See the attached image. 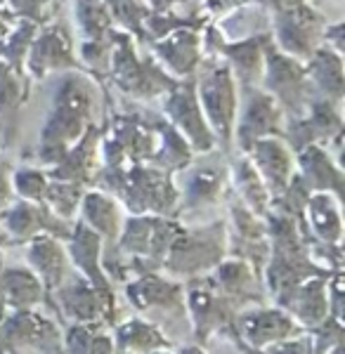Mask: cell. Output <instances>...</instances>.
<instances>
[{
    "mask_svg": "<svg viewBox=\"0 0 345 354\" xmlns=\"http://www.w3.org/2000/svg\"><path fill=\"white\" fill-rule=\"evenodd\" d=\"M31 260L36 262V267L40 270V277L45 279L50 288L55 283H60L62 279V270H64V253L60 250V245L53 243L50 239H40L33 245V253H31Z\"/></svg>",
    "mask_w": 345,
    "mask_h": 354,
    "instance_id": "277c9868",
    "label": "cell"
},
{
    "mask_svg": "<svg viewBox=\"0 0 345 354\" xmlns=\"http://www.w3.org/2000/svg\"><path fill=\"white\" fill-rule=\"evenodd\" d=\"M149 354H172V352H168V347H166V350H154V352H149Z\"/></svg>",
    "mask_w": 345,
    "mask_h": 354,
    "instance_id": "8992f818",
    "label": "cell"
},
{
    "mask_svg": "<svg viewBox=\"0 0 345 354\" xmlns=\"http://www.w3.org/2000/svg\"><path fill=\"white\" fill-rule=\"evenodd\" d=\"M237 330L246 338L249 345L256 350H263L267 345H274L279 340L293 338L298 335V326L293 324L291 317H286L279 310H263V312H249L244 317H239Z\"/></svg>",
    "mask_w": 345,
    "mask_h": 354,
    "instance_id": "6da1fadb",
    "label": "cell"
},
{
    "mask_svg": "<svg viewBox=\"0 0 345 354\" xmlns=\"http://www.w3.org/2000/svg\"><path fill=\"white\" fill-rule=\"evenodd\" d=\"M38 283L33 277H28L21 270H10L8 277H3V302L5 305H12L17 310H31L33 305L40 300Z\"/></svg>",
    "mask_w": 345,
    "mask_h": 354,
    "instance_id": "3957f363",
    "label": "cell"
},
{
    "mask_svg": "<svg viewBox=\"0 0 345 354\" xmlns=\"http://www.w3.org/2000/svg\"><path fill=\"white\" fill-rule=\"evenodd\" d=\"M177 354H206L204 347H185V350H180Z\"/></svg>",
    "mask_w": 345,
    "mask_h": 354,
    "instance_id": "5b68a950",
    "label": "cell"
},
{
    "mask_svg": "<svg viewBox=\"0 0 345 354\" xmlns=\"http://www.w3.org/2000/svg\"><path fill=\"white\" fill-rule=\"evenodd\" d=\"M50 354H67L64 350H62V347H60V350H55V352H50Z\"/></svg>",
    "mask_w": 345,
    "mask_h": 354,
    "instance_id": "52a82bcc",
    "label": "cell"
},
{
    "mask_svg": "<svg viewBox=\"0 0 345 354\" xmlns=\"http://www.w3.org/2000/svg\"><path fill=\"white\" fill-rule=\"evenodd\" d=\"M170 342L161 333L159 326L145 322H128L116 328L114 354H149L154 350H166Z\"/></svg>",
    "mask_w": 345,
    "mask_h": 354,
    "instance_id": "7a4b0ae2",
    "label": "cell"
}]
</instances>
